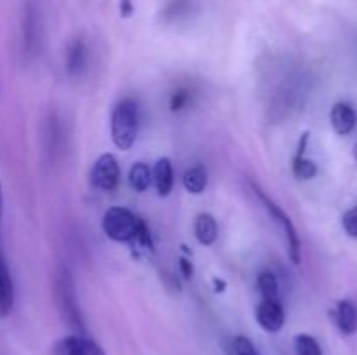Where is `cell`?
Instances as JSON below:
<instances>
[{
    "mask_svg": "<svg viewBox=\"0 0 357 355\" xmlns=\"http://www.w3.org/2000/svg\"><path fill=\"white\" fill-rule=\"evenodd\" d=\"M61 347L65 355H107L96 341L82 336V334L80 336L79 334L77 336H68L63 341Z\"/></svg>",
    "mask_w": 357,
    "mask_h": 355,
    "instance_id": "cell-9",
    "label": "cell"
},
{
    "mask_svg": "<svg viewBox=\"0 0 357 355\" xmlns=\"http://www.w3.org/2000/svg\"><path fill=\"white\" fill-rule=\"evenodd\" d=\"M330 120L337 134L340 136L351 134L352 129L356 127V120H357L354 108L347 103H337L333 108H331Z\"/></svg>",
    "mask_w": 357,
    "mask_h": 355,
    "instance_id": "cell-7",
    "label": "cell"
},
{
    "mask_svg": "<svg viewBox=\"0 0 357 355\" xmlns=\"http://www.w3.org/2000/svg\"><path fill=\"white\" fill-rule=\"evenodd\" d=\"M195 239L199 240V244L202 246H211L213 242L218 237V225H216V219L213 218L208 212H202L195 219Z\"/></svg>",
    "mask_w": 357,
    "mask_h": 355,
    "instance_id": "cell-12",
    "label": "cell"
},
{
    "mask_svg": "<svg viewBox=\"0 0 357 355\" xmlns=\"http://www.w3.org/2000/svg\"><path fill=\"white\" fill-rule=\"evenodd\" d=\"M152 183V171L145 162H136L129 171V184L135 191L142 194Z\"/></svg>",
    "mask_w": 357,
    "mask_h": 355,
    "instance_id": "cell-15",
    "label": "cell"
},
{
    "mask_svg": "<svg viewBox=\"0 0 357 355\" xmlns=\"http://www.w3.org/2000/svg\"><path fill=\"white\" fill-rule=\"evenodd\" d=\"M213 285H215V292H223V291H225V287H227V282L223 281V278L215 277V278H213Z\"/></svg>",
    "mask_w": 357,
    "mask_h": 355,
    "instance_id": "cell-26",
    "label": "cell"
},
{
    "mask_svg": "<svg viewBox=\"0 0 357 355\" xmlns=\"http://www.w3.org/2000/svg\"><path fill=\"white\" fill-rule=\"evenodd\" d=\"M190 90L181 87V89L174 90L173 96L169 100V108L171 111H181L188 103H190Z\"/></svg>",
    "mask_w": 357,
    "mask_h": 355,
    "instance_id": "cell-21",
    "label": "cell"
},
{
    "mask_svg": "<svg viewBox=\"0 0 357 355\" xmlns=\"http://www.w3.org/2000/svg\"><path fill=\"white\" fill-rule=\"evenodd\" d=\"M162 282L164 285H166L167 289H171V291H181V285H180V281L176 278V275L169 274V271H162Z\"/></svg>",
    "mask_w": 357,
    "mask_h": 355,
    "instance_id": "cell-23",
    "label": "cell"
},
{
    "mask_svg": "<svg viewBox=\"0 0 357 355\" xmlns=\"http://www.w3.org/2000/svg\"><path fill=\"white\" fill-rule=\"evenodd\" d=\"M180 271H181V275H183L185 278H187V281H190L192 277H194V265H192V261H188V260H185V258H181L180 260Z\"/></svg>",
    "mask_w": 357,
    "mask_h": 355,
    "instance_id": "cell-24",
    "label": "cell"
},
{
    "mask_svg": "<svg viewBox=\"0 0 357 355\" xmlns=\"http://www.w3.org/2000/svg\"><path fill=\"white\" fill-rule=\"evenodd\" d=\"M86 44H84L82 38H75V40L70 44L68 54H66V72H68L70 75H77V73L84 68V65H86Z\"/></svg>",
    "mask_w": 357,
    "mask_h": 355,
    "instance_id": "cell-14",
    "label": "cell"
},
{
    "mask_svg": "<svg viewBox=\"0 0 357 355\" xmlns=\"http://www.w3.org/2000/svg\"><path fill=\"white\" fill-rule=\"evenodd\" d=\"M232 350L234 355H258V350L253 345V341L250 338L243 336V334H239V336L232 340Z\"/></svg>",
    "mask_w": 357,
    "mask_h": 355,
    "instance_id": "cell-20",
    "label": "cell"
},
{
    "mask_svg": "<svg viewBox=\"0 0 357 355\" xmlns=\"http://www.w3.org/2000/svg\"><path fill=\"white\" fill-rule=\"evenodd\" d=\"M121 183V167L112 153H103L98 157L91 167V184L101 191L117 190Z\"/></svg>",
    "mask_w": 357,
    "mask_h": 355,
    "instance_id": "cell-5",
    "label": "cell"
},
{
    "mask_svg": "<svg viewBox=\"0 0 357 355\" xmlns=\"http://www.w3.org/2000/svg\"><path fill=\"white\" fill-rule=\"evenodd\" d=\"M14 306V284L10 271L0 253V319H6Z\"/></svg>",
    "mask_w": 357,
    "mask_h": 355,
    "instance_id": "cell-8",
    "label": "cell"
},
{
    "mask_svg": "<svg viewBox=\"0 0 357 355\" xmlns=\"http://www.w3.org/2000/svg\"><path fill=\"white\" fill-rule=\"evenodd\" d=\"M295 350L296 355H323L319 343L310 334H298L295 338Z\"/></svg>",
    "mask_w": 357,
    "mask_h": 355,
    "instance_id": "cell-18",
    "label": "cell"
},
{
    "mask_svg": "<svg viewBox=\"0 0 357 355\" xmlns=\"http://www.w3.org/2000/svg\"><path fill=\"white\" fill-rule=\"evenodd\" d=\"M152 180L155 181V188L157 194L160 197H167L173 190V183H174V174H173V164H171L169 159H160L159 162L155 164L152 171Z\"/></svg>",
    "mask_w": 357,
    "mask_h": 355,
    "instance_id": "cell-10",
    "label": "cell"
},
{
    "mask_svg": "<svg viewBox=\"0 0 357 355\" xmlns=\"http://www.w3.org/2000/svg\"><path fill=\"white\" fill-rule=\"evenodd\" d=\"M257 285L264 299H279V282L272 271H261L257 278Z\"/></svg>",
    "mask_w": 357,
    "mask_h": 355,
    "instance_id": "cell-17",
    "label": "cell"
},
{
    "mask_svg": "<svg viewBox=\"0 0 357 355\" xmlns=\"http://www.w3.org/2000/svg\"><path fill=\"white\" fill-rule=\"evenodd\" d=\"M293 174H295L298 180H310V178H314L317 174L316 162L305 159V157L300 160H295V162H293Z\"/></svg>",
    "mask_w": 357,
    "mask_h": 355,
    "instance_id": "cell-19",
    "label": "cell"
},
{
    "mask_svg": "<svg viewBox=\"0 0 357 355\" xmlns=\"http://www.w3.org/2000/svg\"><path fill=\"white\" fill-rule=\"evenodd\" d=\"M56 296H58L59 310H61L63 317H65L66 322L70 324V327L84 333L86 327H84L82 313H80L79 303H77L73 281L66 268H61V270L58 271V278H56Z\"/></svg>",
    "mask_w": 357,
    "mask_h": 355,
    "instance_id": "cell-3",
    "label": "cell"
},
{
    "mask_svg": "<svg viewBox=\"0 0 357 355\" xmlns=\"http://www.w3.org/2000/svg\"><path fill=\"white\" fill-rule=\"evenodd\" d=\"M335 320H337L338 329L344 334H354L357 331V308L349 299L338 301L335 310Z\"/></svg>",
    "mask_w": 357,
    "mask_h": 355,
    "instance_id": "cell-11",
    "label": "cell"
},
{
    "mask_svg": "<svg viewBox=\"0 0 357 355\" xmlns=\"http://www.w3.org/2000/svg\"><path fill=\"white\" fill-rule=\"evenodd\" d=\"M253 187V191L255 195L258 197V200L264 204V207L267 209L268 214L272 216V219L274 221H278L279 225H281V228L284 230V235H286V240H288V253H289V258H291L293 263L298 265L300 263V258H302V244H300V237H298V232H296L295 225H293V221L289 219V216L286 214L284 211H282L281 207H279L275 202H272L271 197H267L265 195V191L261 190L258 184H251Z\"/></svg>",
    "mask_w": 357,
    "mask_h": 355,
    "instance_id": "cell-4",
    "label": "cell"
},
{
    "mask_svg": "<svg viewBox=\"0 0 357 355\" xmlns=\"http://www.w3.org/2000/svg\"><path fill=\"white\" fill-rule=\"evenodd\" d=\"M352 153H354V160H356V164H357V143H356V146H354V152H352Z\"/></svg>",
    "mask_w": 357,
    "mask_h": 355,
    "instance_id": "cell-28",
    "label": "cell"
},
{
    "mask_svg": "<svg viewBox=\"0 0 357 355\" xmlns=\"http://www.w3.org/2000/svg\"><path fill=\"white\" fill-rule=\"evenodd\" d=\"M342 225H344V230L349 235L357 239V205L345 212L344 218H342Z\"/></svg>",
    "mask_w": 357,
    "mask_h": 355,
    "instance_id": "cell-22",
    "label": "cell"
},
{
    "mask_svg": "<svg viewBox=\"0 0 357 355\" xmlns=\"http://www.w3.org/2000/svg\"><path fill=\"white\" fill-rule=\"evenodd\" d=\"M135 10V6H132V0H121V16L129 17Z\"/></svg>",
    "mask_w": 357,
    "mask_h": 355,
    "instance_id": "cell-25",
    "label": "cell"
},
{
    "mask_svg": "<svg viewBox=\"0 0 357 355\" xmlns=\"http://www.w3.org/2000/svg\"><path fill=\"white\" fill-rule=\"evenodd\" d=\"M284 308L279 299H261L257 306V322L264 327L267 333H279L284 326Z\"/></svg>",
    "mask_w": 357,
    "mask_h": 355,
    "instance_id": "cell-6",
    "label": "cell"
},
{
    "mask_svg": "<svg viewBox=\"0 0 357 355\" xmlns=\"http://www.w3.org/2000/svg\"><path fill=\"white\" fill-rule=\"evenodd\" d=\"M2 211H3V195H2V184H0V219H2Z\"/></svg>",
    "mask_w": 357,
    "mask_h": 355,
    "instance_id": "cell-27",
    "label": "cell"
},
{
    "mask_svg": "<svg viewBox=\"0 0 357 355\" xmlns=\"http://www.w3.org/2000/svg\"><path fill=\"white\" fill-rule=\"evenodd\" d=\"M143 219L126 207H110L103 216V232L115 242H132Z\"/></svg>",
    "mask_w": 357,
    "mask_h": 355,
    "instance_id": "cell-2",
    "label": "cell"
},
{
    "mask_svg": "<svg viewBox=\"0 0 357 355\" xmlns=\"http://www.w3.org/2000/svg\"><path fill=\"white\" fill-rule=\"evenodd\" d=\"M195 7V0H167L164 6V19L178 21L192 14Z\"/></svg>",
    "mask_w": 357,
    "mask_h": 355,
    "instance_id": "cell-16",
    "label": "cell"
},
{
    "mask_svg": "<svg viewBox=\"0 0 357 355\" xmlns=\"http://www.w3.org/2000/svg\"><path fill=\"white\" fill-rule=\"evenodd\" d=\"M138 125H139V115H138V104L135 100L119 101L115 104L114 111H112L110 120V131L114 145L119 150L126 152V150L132 148L138 138Z\"/></svg>",
    "mask_w": 357,
    "mask_h": 355,
    "instance_id": "cell-1",
    "label": "cell"
},
{
    "mask_svg": "<svg viewBox=\"0 0 357 355\" xmlns=\"http://www.w3.org/2000/svg\"><path fill=\"white\" fill-rule=\"evenodd\" d=\"M183 187L187 188L188 194L201 195L208 187V171H206V167L201 166V164L190 167L183 174Z\"/></svg>",
    "mask_w": 357,
    "mask_h": 355,
    "instance_id": "cell-13",
    "label": "cell"
}]
</instances>
